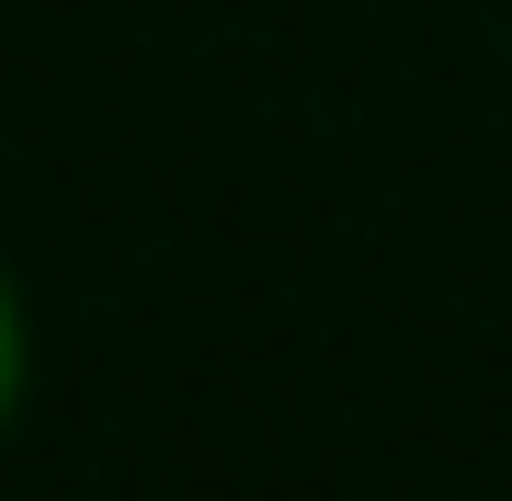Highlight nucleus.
I'll return each instance as SVG.
<instances>
[{"mask_svg": "<svg viewBox=\"0 0 512 501\" xmlns=\"http://www.w3.org/2000/svg\"><path fill=\"white\" fill-rule=\"evenodd\" d=\"M12 388H23V319H12V297H0V410H12Z\"/></svg>", "mask_w": 512, "mask_h": 501, "instance_id": "f257e3e1", "label": "nucleus"}]
</instances>
